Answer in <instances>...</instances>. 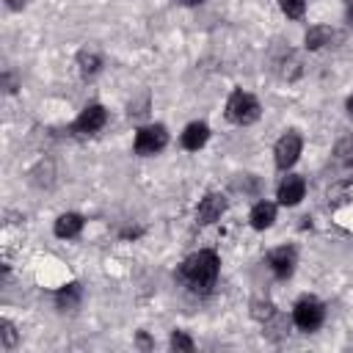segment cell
Segmentation results:
<instances>
[{"instance_id":"6da1fadb","label":"cell","mask_w":353,"mask_h":353,"mask_svg":"<svg viewBox=\"0 0 353 353\" xmlns=\"http://www.w3.org/2000/svg\"><path fill=\"white\" fill-rule=\"evenodd\" d=\"M182 279L193 292H207L218 279V256L215 251H199L185 259Z\"/></svg>"},{"instance_id":"7a4b0ae2","label":"cell","mask_w":353,"mask_h":353,"mask_svg":"<svg viewBox=\"0 0 353 353\" xmlns=\"http://www.w3.org/2000/svg\"><path fill=\"white\" fill-rule=\"evenodd\" d=\"M226 119L232 124H240V127L254 124L259 119V102H256V97H251L248 91H240V88L232 91V97L226 102Z\"/></svg>"},{"instance_id":"3957f363","label":"cell","mask_w":353,"mask_h":353,"mask_svg":"<svg viewBox=\"0 0 353 353\" xmlns=\"http://www.w3.org/2000/svg\"><path fill=\"white\" fill-rule=\"evenodd\" d=\"M323 317H325V309L317 298H301L292 309V323L301 328V331H314L323 325Z\"/></svg>"},{"instance_id":"277c9868","label":"cell","mask_w":353,"mask_h":353,"mask_svg":"<svg viewBox=\"0 0 353 353\" xmlns=\"http://www.w3.org/2000/svg\"><path fill=\"white\" fill-rule=\"evenodd\" d=\"M165 143H168V132H165L163 124L141 127L138 135H135V152L138 154H157Z\"/></svg>"},{"instance_id":"5b68a950","label":"cell","mask_w":353,"mask_h":353,"mask_svg":"<svg viewBox=\"0 0 353 353\" xmlns=\"http://www.w3.org/2000/svg\"><path fill=\"white\" fill-rule=\"evenodd\" d=\"M301 146H303V143H301V135H298V132H292V130L284 132V135L279 138V143H276V152H273V154H276V165H279V168H290V165L298 160Z\"/></svg>"},{"instance_id":"8992f818","label":"cell","mask_w":353,"mask_h":353,"mask_svg":"<svg viewBox=\"0 0 353 353\" xmlns=\"http://www.w3.org/2000/svg\"><path fill=\"white\" fill-rule=\"evenodd\" d=\"M268 265H270V270H273L276 279H290L292 270H295V251L287 248V245L284 248H276V251H270Z\"/></svg>"},{"instance_id":"52a82bcc","label":"cell","mask_w":353,"mask_h":353,"mask_svg":"<svg viewBox=\"0 0 353 353\" xmlns=\"http://www.w3.org/2000/svg\"><path fill=\"white\" fill-rule=\"evenodd\" d=\"M105 121H108V113H105V108L102 105H88L83 113H80V119H77V132H97V130H102L105 127Z\"/></svg>"},{"instance_id":"ba28073f","label":"cell","mask_w":353,"mask_h":353,"mask_svg":"<svg viewBox=\"0 0 353 353\" xmlns=\"http://www.w3.org/2000/svg\"><path fill=\"white\" fill-rule=\"evenodd\" d=\"M306 193V182L301 176H284V182L279 185V201L284 207H295Z\"/></svg>"},{"instance_id":"9c48e42d","label":"cell","mask_w":353,"mask_h":353,"mask_svg":"<svg viewBox=\"0 0 353 353\" xmlns=\"http://www.w3.org/2000/svg\"><path fill=\"white\" fill-rule=\"evenodd\" d=\"M223 210H226V199L218 196V193H210V196L201 199V204L196 210V218H199V223H212V221L221 218Z\"/></svg>"},{"instance_id":"30bf717a","label":"cell","mask_w":353,"mask_h":353,"mask_svg":"<svg viewBox=\"0 0 353 353\" xmlns=\"http://www.w3.org/2000/svg\"><path fill=\"white\" fill-rule=\"evenodd\" d=\"M207 138H210V127H207L204 121H193V124H188L185 132H182V146H185L188 152H196V149H201V146L207 143Z\"/></svg>"},{"instance_id":"8fae6325","label":"cell","mask_w":353,"mask_h":353,"mask_svg":"<svg viewBox=\"0 0 353 353\" xmlns=\"http://www.w3.org/2000/svg\"><path fill=\"white\" fill-rule=\"evenodd\" d=\"M273 221H276V207L270 201L254 204V210H251V226L254 229H268Z\"/></svg>"},{"instance_id":"7c38bea8","label":"cell","mask_w":353,"mask_h":353,"mask_svg":"<svg viewBox=\"0 0 353 353\" xmlns=\"http://www.w3.org/2000/svg\"><path fill=\"white\" fill-rule=\"evenodd\" d=\"M80 229H83V218L74 215V212H66V215H61L55 221V234L58 237H77Z\"/></svg>"},{"instance_id":"4fadbf2b","label":"cell","mask_w":353,"mask_h":353,"mask_svg":"<svg viewBox=\"0 0 353 353\" xmlns=\"http://www.w3.org/2000/svg\"><path fill=\"white\" fill-rule=\"evenodd\" d=\"M331 39H334V30H331V28L314 25V28L306 30V47H309V50H320V47L331 44Z\"/></svg>"},{"instance_id":"5bb4252c","label":"cell","mask_w":353,"mask_h":353,"mask_svg":"<svg viewBox=\"0 0 353 353\" xmlns=\"http://www.w3.org/2000/svg\"><path fill=\"white\" fill-rule=\"evenodd\" d=\"M80 284H66V287H61L58 290V295H55V303H58V309H74L77 303H80Z\"/></svg>"},{"instance_id":"9a60e30c","label":"cell","mask_w":353,"mask_h":353,"mask_svg":"<svg viewBox=\"0 0 353 353\" xmlns=\"http://www.w3.org/2000/svg\"><path fill=\"white\" fill-rule=\"evenodd\" d=\"M279 6H281L287 19H301L306 11V0H279Z\"/></svg>"},{"instance_id":"2e32d148","label":"cell","mask_w":353,"mask_h":353,"mask_svg":"<svg viewBox=\"0 0 353 353\" xmlns=\"http://www.w3.org/2000/svg\"><path fill=\"white\" fill-rule=\"evenodd\" d=\"M77 63H80V72L88 77V74H94V72L99 69V55H94V52H83V55L77 58Z\"/></svg>"},{"instance_id":"e0dca14e","label":"cell","mask_w":353,"mask_h":353,"mask_svg":"<svg viewBox=\"0 0 353 353\" xmlns=\"http://www.w3.org/2000/svg\"><path fill=\"white\" fill-rule=\"evenodd\" d=\"M171 347H174V350H182V353H190V350H193V339H190L185 331H174Z\"/></svg>"},{"instance_id":"ac0fdd59","label":"cell","mask_w":353,"mask_h":353,"mask_svg":"<svg viewBox=\"0 0 353 353\" xmlns=\"http://www.w3.org/2000/svg\"><path fill=\"white\" fill-rule=\"evenodd\" d=\"M17 342V334H14V325L11 323H3V345L6 347H11Z\"/></svg>"},{"instance_id":"d6986e66","label":"cell","mask_w":353,"mask_h":353,"mask_svg":"<svg viewBox=\"0 0 353 353\" xmlns=\"http://www.w3.org/2000/svg\"><path fill=\"white\" fill-rule=\"evenodd\" d=\"M8 3V8H14V11H19L22 6H25V0H6Z\"/></svg>"},{"instance_id":"ffe728a7","label":"cell","mask_w":353,"mask_h":353,"mask_svg":"<svg viewBox=\"0 0 353 353\" xmlns=\"http://www.w3.org/2000/svg\"><path fill=\"white\" fill-rule=\"evenodd\" d=\"M347 19L353 22V0H347Z\"/></svg>"},{"instance_id":"44dd1931","label":"cell","mask_w":353,"mask_h":353,"mask_svg":"<svg viewBox=\"0 0 353 353\" xmlns=\"http://www.w3.org/2000/svg\"><path fill=\"white\" fill-rule=\"evenodd\" d=\"M347 113L353 116V94H350V99H347Z\"/></svg>"},{"instance_id":"7402d4cb","label":"cell","mask_w":353,"mask_h":353,"mask_svg":"<svg viewBox=\"0 0 353 353\" xmlns=\"http://www.w3.org/2000/svg\"><path fill=\"white\" fill-rule=\"evenodd\" d=\"M185 3H201V0H185Z\"/></svg>"}]
</instances>
